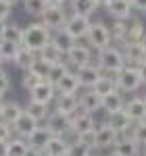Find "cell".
Masks as SVG:
<instances>
[{
  "mask_svg": "<svg viewBox=\"0 0 146 156\" xmlns=\"http://www.w3.org/2000/svg\"><path fill=\"white\" fill-rule=\"evenodd\" d=\"M13 137H15V131H13V127L0 121V142H11Z\"/></svg>",
  "mask_w": 146,
  "mask_h": 156,
  "instance_id": "44",
  "label": "cell"
},
{
  "mask_svg": "<svg viewBox=\"0 0 146 156\" xmlns=\"http://www.w3.org/2000/svg\"><path fill=\"white\" fill-rule=\"evenodd\" d=\"M50 137H52V133L44 127V125H40L36 131L31 133L25 142H27V146L31 148V150H38V152H44V148H46V144L50 142Z\"/></svg>",
  "mask_w": 146,
  "mask_h": 156,
  "instance_id": "22",
  "label": "cell"
},
{
  "mask_svg": "<svg viewBox=\"0 0 146 156\" xmlns=\"http://www.w3.org/2000/svg\"><path fill=\"white\" fill-rule=\"evenodd\" d=\"M50 42H52V44H54L57 48L61 50L63 54H67V52H69V50H71L73 46L77 44V42H75V40H73V37L69 36V34H67L65 29H59V31H54V34H52V40H50Z\"/></svg>",
  "mask_w": 146,
  "mask_h": 156,
  "instance_id": "29",
  "label": "cell"
},
{
  "mask_svg": "<svg viewBox=\"0 0 146 156\" xmlns=\"http://www.w3.org/2000/svg\"><path fill=\"white\" fill-rule=\"evenodd\" d=\"M127 137H132L140 148H146V121L134 123V125H132V131H130Z\"/></svg>",
  "mask_w": 146,
  "mask_h": 156,
  "instance_id": "36",
  "label": "cell"
},
{
  "mask_svg": "<svg viewBox=\"0 0 146 156\" xmlns=\"http://www.w3.org/2000/svg\"><path fill=\"white\" fill-rule=\"evenodd\" d=\"M34 58H36V54L21 46V48H19V52H17V56H15V60H13V65H15V67H19L21 71H27Z\"/></svg>",
  "mask_w": 146,
  "mask_h": 156,
  "instance_id": "35",
  "label": "cell"
},
{
  "mask_svg": "<svg viewBox=\"0 0 146 156\" xmlns=\"http://www.w3.org/2000/svg\"><path fill=\"white\" fill-rule=\"evenodd\" d=\"M92 90H94L100 98L109 96V94H113V92H119V90H117V81H115V77H111V75H102V77L98 79V83L94 85Z\"/></svg>",
  "mask_w": 146,
  "mask_h": 156,
  "instance_id": "30",
  "label": "cell"
},
{
  "mask_svg": "<svg viewBox=\"0 0 146 156\" xmlns=\"http://www.w3.org/2000/svg\"><path fill=\"white\" fill-rule=\"evenodd\" d=\"M132 9L146 15V0H132Z\"/></svg>",
  "mask_w": 146,
  "mask_h": 156,
  "instance_id": "47",
  "label": "cell"
},
{
  "mask_svg": "<svg viewBox=\"0 0 146 156\" xmlns=\"http://www.w3.org/2000/svg\"><path fill=\"white\" fill-rule=\"evenodd\" d=\"M40 81H44V79H40L38 75H34V73H29V71H23V77H21V85H23L27 92H31L34 87H36Z\"/></svg>",
  "mask_w": 146,
  "mask_h": 156,
  "instance_id": "43",
  "label": "cell"
},
{
  "mask_svg": "<svg viewBox=\"0 0 146 156\" xmlns=\"http://www.w3.org/2000/svg\"><path fill=\"white\" fill-rule=\"evenodd\" d=\"M50 67H52V65H50L48 60L40 58V56L36 54V58L31 60V65H29V69H27V71H29V73H34V75H38L40 79H48Z\"/></svg>",
  "mask_w": 146,
  "mask_h": 156,
  "instance_id": "33",
  "label": "cell"
},
{
  "mask_svg": "<svg viewBox=\"0 0 146 156\" xmlns=\"http://www.w3.org/2000/svg\"><path fill=\"white\" fill-rule=\"evenodd\" d=\"M125 108V98H123L121 92H113L109 96L102 98V110L107 115H113V112H119Z\"/></svg>",
  "mask_w": 146,
  "mask_h": 156,
  "instance_id": "25",
  "label": "cell"
},
{
  "mask_svg": "<svg viewBox=\"0 0 146 156\" xmlns=\"http://www.w3.org/2000/svg\"><path fill=\"white\" fill-rule=\"evenodd\" d=\"M144 37H146V25L142 21H138V19L127 21V31H125V40L123 42H142Z\"/></svg>",
  "mask_w": 146,
  "mask_h": 156,
  "instance_id": "26",
  "label": "cell"
},
{
  "mask_svg": "<svg viewBox=\"0 0 146 156\" xmlns=\"http://www.w3.org/2000/svg\"><path fill=\"white\" fill-rule=\"evenodd\" d=\"M86 42H88L90 48L96 50V52L113 46V37H111L109 25L102 23V21H92L90 29H88V36H86Z\"/></svg>",
  "mask_w": 146,
  "mask_h": 156,
  "instance_id": "4",
  "label": "cell"
},
{
  "mask_svg": "<svg viewBox=\"0 0 146 156\" xmlns=\"http://www.w3.org/2000/svg\"><path fill=\"white\" fill-rule=\"evenodd\" d=\"M96 127H98V123H96V119H94V115H90V112L77 110V112L71 117L73 137H75V135H82V133H88V131H94Z\"/></svg>",
  "mask_w": 146,
  "mask_h": 156,
  "instance_id": "9",
  "label": "cell"
},
{
  "mask_svg": "<svg viewBox=\"0 0 146 156\" xmlns=\"http://www.w3.org/2000/svg\"><path fill=\"white\" fill-rule=\"evenodd\" d=\"M25 156H44V154H42V152H38V150H31V148H29Z\"/></svg>",
  "mask_w": 146,
  "mask_h": 156,
  "instance_id": "52",
  "label": "cell"
},
{
  "mask_svg": "<svg viewBox=\"0 0 146 156\" xmlns=\"http://www.w3.org/2000/svg\"><path fill=\"white\" fill-rule=\"evenodd\" d=\"M2 65H4V62H2V60H0V71H2Z\"/></svg>",
  "mask_w": 146,
  "mask_h": 156,
  "instance_id": "58",
  "label": "cell"
},
{
  "mask_svg": "<svg viewBox=\"0 0 146 156\" xmlns=\"http://www.w3.org/2000/svg\"><path fill=\"white\" fill-rule=\"evenodd\" d=\"M107 156H117V154H113V152H111V154H107Z\"/></svg>",
  "mask_w": 146,
  "mask_h": 156,
  "instance_id": "59",
  "label": "cell"
},
{
  "mask_svg": "<svg viewBox=\"0 0 146 156\" xmlns=\"http://www.w3.org/2000/svg\"><path fill=\"white\" fill-rule=\"evenodd\" d=\"M140 156H146V154H140Z\"/></svg>",
  "mask_w": 146,
  "mask_h": 156,
  "instance_id": "62",
  "label": "cell"
},
{
  "mask_svg": "<svg viewBox=\"0 0 146 156\" xmlns=\"http://www.w3.org/2000/svg\"><path fill=\"white\" fill-rule=\"evenodd\" d=\"M65 60H67V65H69L71 71L79 69V67H86V65H92V60H94L92 58V48H90L88 44L77 42V44L65 54Z\"/></svg>",
  "mask_w": 146,
  "mask_h": 156,
  "instance_id": "6",
  "label": "cell"
},
{
  "mask_svg": "<svg viewBox=\"0 0 146 156\" xmlns=\"http://www.w3.org/2000/svg\"><path fill=\"white\" fill-rule=\"evenodd\" d=\"M90 17H84V15H75V12H69V17H67V21H65V31L69 34V36L77 42V40H86L88 36V29H90Z\"/></svg>",
  "mask_w": 146,
  "mask_h": 156,
  "instance_id": "7",
  "label": "cell"
},
{
  "mask_svg": "<svg viewBox=\"0 0 146 156\" xmlns=\"http://www.w3.org/2000/svg\"><path fill=\"white\" fill-rule=\"evenodd\" d=\"M113 17V21H130L132 19V0H111V4L104 9Z\"/></svg>",
  "mask_w": 146,
  "mask_h": 156,
  "instance_id": "15",
  "label": "cell"
},
{
  "mask_svg": "<svg viewBox=\"0 0 146 156\" xmlns=\"http://www.w3.org/2000/svg\"><path fill=\"white\" fill-rule=\"evenodd\" d=\"M21 4H23V11L27 15H31V17H36V19H40L44 15V11L48 9L46 0H23Z\"/></svg>",
  "mask_w": 146,
  "mask_h": 156,
  "instance_id": "34",
  "label": "cell"
},
{
  "mask_svg": "<svg viewBox=\"0 0 146 156\" xmlns=\"http://www.w3.org/2000/svg\"><path fill=\"white\" fill-rule=\"evenodd\" d=\"M44 127H46L52 135H63V137H67V135L71 133V117L61 115V112H57V110H50Z\"/></svg>",
  "mask_w": 146,
  "mask_h": 156,
  "instance_id": "8",
  "label": "cell"
},
{
  "mask_svg": "<svg viewBox=\"0 0 146 156\" xmlns=\"http://www.w3.org/2000/svg\"><path fill=\"white\" fill-rule=\"evenodd\" d=\"M73 73H75L77 81H79V87H84V90H92L98 83V79L102 77V71L98 69L94 62L92 65H86V67H79V69H75Z\"/></svg>",
  "mask_w": 146,
  "mask_h": 156,
  "instance_id": "11",
  "label": "cell"
},
{
  "mask_svg": "<svg viewBox=\"0 0 146 156\" xmlns=\"http://www.w3.org/2000/svg\"><path fill=\"white\" fill-rule=\"evenodd\" d=\"M144 154H146V148H144Z\"/></svg>",
  "mask_w": 146,
  "mask_h": 156,
  "instance_id": "61",
  "label": "cell"
},
{
  "mask_svg": "<svg viewBox=\"0 0 146 156\" xmlns=\"http://www.w3.org/2000/svg\"><path fill=\"white\" fill-rule=\"evenodd\" d=\"M94 2H96L98 9H107V6L111 4V0H94Z\"/></svg>",
  "mask_w": 146,
  "mask_h": 156,
  "instance_id": "51",
  "label": "cell"
},
{
  "mask_svg": "<svg viewBox=\"0 0 146 156\" xmlns=\"http://www.w3.org/2000/svg\"><path fill=\"white\" fill-rule=\"evenodd\" d=\"M50 40H52V34L38 21V23H29L27 27H23V42H21V46L27 48L29 52L38 54L44 46L50 44Z\"/></svg>",
  "mask_w": 146,
  "mask_h": 156,
  "instance_id": "1",
  "label": "cell"
},
{
  "mask_svg": "<svg viewBox=\"0 0 146 156\" xmlns=\"http://www.w3.org/2000/svg\"><path fill=\"white\" fill-rule=\"evenodd\" d=\"M27 150H29V146L21 137H13L9 142V156H25Z\"/></svg>",
  "mask_w": 146,
  "mask_h": 156,
  "instance_id": "38",
  "label": "cell"
},
{
  "mask_svg": "<svg viewBox=\"0 0 146 156\" xmlns=\"http://www.w3.org/2000/svg\"><path fill=\"white\" fill-rule=\"evenodd\" d=\"M123 52V58L127 65L132 67H140L142 62H146V54H144V48L140 42H123V44H117Z\"/></svg>",
  "mask_w": 146,
  "mask_h": 156,
  "instance_id": "10",
  "label": "cell"
},
{
  "mask_svg": "<svg viewBox=\"0 0 146 156\" xmlns=\"http://www.w3.org/2000/svg\"><path fill=\"white\" fill-rule=\"evenodd\" d=\"M4 2H9L11 6H15V4H19V2H23V0H4Z\"/></svg>",
  "mask_w": 146,
  "mask_h": 156,
  "instance_id": "53",
  "label": "cell"
},
{
  "mask_svg": "<svg viewBox=\"0 0 146 156\" xmlns=\"http://www.w3.org/2000/svg\"><path fill=\"white\" fill-rule=\"evenodd\" d=\"M79 108H82L84 112L94 115L98 110H102V98L98 96L94 90H86L84 94L79 96Z\"/></svg>",
  "mask_w": 146,
  "mask_h": 156,
  "instance_id": "20",
  "label": "cell"
},
{
  "mask_svg": "<svg viewBox=\"0 0 146 156\" xmlns=\"http://www.w3.org/2000/svg\"><path fill=\"white\" fill-rule=\"evenodd\" d=\"M4 25H6V21H0V36H2V29H4Z\"/></svg>",
  "mask_w": 146,
  "mask_h": 156,
  "instance_id": "54",
  "label": "cell"
},
{
  "mask_svg": "<svg viewBox=\"0 0 146 156\" xmlns=\"http://www.w3.org/2000/svg\"><path fill=\"white\" fill-rule=\"evenodd\" d=\"M2 104H4V102H0V115H2Z\"/></svg>",
  "mask_w": 146,
  "mask_h": 156,
  "instance_id": "57",
  "label": "cell"
},
{
  "mask_svg": "<svg viewBox=\"0 0 146 156\" xmlns=\"http://www.w3.org/2000/svg\"><path fill=\"white\" fill-rule=\"evenodd\" d=\"M2 98H4V92H0V102H4V100H2Z\"/></svg>",
  "mask_w": 146,
  "mask_h": 156,
  "instance_id": "56",
  "label": "cell"
},
{
  "mask_svg": "<svg viewBox=\"0 0 146 156\" xmlns=\"http://www.w3.org/2000/svg\"><path fill=\"white\" fill-rule=\"evenodd\" d=\"M54 92H57V96H77L79 94V81H77V77H75V73L69 71L65 77H61L59 81H54Z\"/></svg>",
  "mask_w": 146,
  "mask_h": 156,
  "instance_id": "12",
  "label": "cell"
},
{
  "mask_svg": "<svg viewBox=\"0 0 146 156\" xmlns=\"http://www.w3.org/2000/svg\"><path fill=\"white\" fill-rule=\"evenodd\" d=\"M23 108H25V112H27L29 117H34L38 123L46 121L48 115H50V110H52V108H48V104H42V102H36V100H29Z\"/></svg>",
  "mask_w": 146,
  "mask_h": 156,
  "instance_id": "27",
  "label": "cell"
},
{
  "mask_svg": "<svg viewBox=\"0 0 146 156\" xmlns=\"http://www.w3.org/2000/svg\"><path fill=\"white\" fill-rule=\"evenodd\" d=\"M19 48H21V46L0 40V60H2V62H13L15 56H17V52H19Z\"/></svg>",
  "mask_w": 146,
  "mask_h": 156,
  "instance_id": "37",
  "label": "cell"
},
{
  "mask_svg": "<svg viewBox=\"0 0 146 156\" xmlns=\"http://www.w3.org/2000/svg\"><path fill=\"white\" fill-rule=\"evenodd\" d=\"M38 127H40V123H38L34 117H29L27 112L23 110V115L19 117V119L15 121V125H13V131H15V137H21V140H27L31 133L36 131Z\"/></svg>",
  "mask_w": 146,
  "mask_h": 156,
  "instance_id": "16",
  "label": "cell"
},
{
  "mask_svg": "<svg viewBox=\"0 0 146 156\" xmlns=\"http://www.w3.org/2000/svg\"><path fill=\"white\" fill-rule=\"evenodd\" d=\"M69 0H46V4L48 6H65Z\"/></svg>",
  "mask_w": 146,
  "mask_h": 156,
  "instance_id": "48",
  "label": "cell"
},
{
  "mask_svg": "<svg viewBox=\"0 0 146 156\" xmlns=\"http://www.w3.org/2000/svg\"><path fill=\"white\" fill-rule=\"evenodd\" d=\"M140 44H142V48H144V54H146V37L142 40V42H140Z\"/></svg>",
  "mask_w": 146,
  "mask_h": 156,
  "instance_id": "55",
  "label": "cell"
},
{
  "mask_svg": "<svg viewBox=\"0 0 146 156\" xmlns=\"http://www.w3.org/2000/svg\"><path fill=\"white\" fill-rule=\"evenodd\" d=\"M119 140L117 131L111 127L109 123H100L96 127V150H104V148H113L115 142Z\"/></svg>",
  "mask_w": 146,
  "mask_h": 156,
  "instance_id": "14",
  "label": "cell"
},
{
  "mask_svg": "<svg viewBox=\"0 0 146 156\" xmlns=\"http://www.w3.org/2000/svg\"><path fill=\"white\" fill-rule=\"evenodd\" d=\"M111 152L117 156H140V146L132 137H119L115 146L111 148Z\"/></svg>",
  "mask_w": 146,
  "mask_h": 156,
  "instance_id": "23",
  "label": "cell"
},
{
  "mask_svg": "<svg viewBox=\"0 0 146 156\" xmlns=\"http://www.w3.org/2000/svg\"><path fill=\"white\" fill-rule=\"evenodd\" d=\"M71 2V12L75 15H84V17H92L98 11L94 0H69Z\"/></svg>",
  "mask_w": 146,
  "mask_h": 156,
  "instance_id": "31",
  "label": "cell"
},
{
  "mask_svg": "<svg viewBox=\"0 0 146 156\" xmlns=\"http://www.w3.org/2000/svg\"><path fill=\"white\" fill-rule=\"evenodd\" d=\"M38 56L40 58H44V60H48L50 65H57V62H65V54H63L61 50L57 48L52 42H50L48 46H44V48L38 52Z\"/></svg>",
  "mask_w": 146,
  "mask_h": 156,
  "instance_id": "32",
  "label": "cell"
},
{
  "mask_svg": "<svg viewBox=\"0 0 146 156\" xmlns=\"http://www.w3.org/2000/svg\"><path fill=\"white\" fill-rule=\"evenodd\" d=\"M23 110H25V108L21 106L19 102H4V104H2V115H0V121L13 127V125H15V121L23 115Z\"/></svg>",
  "mask_w": 146,
  "mask_h": 156,
  "instance_id": "24",
  "label": "cell"
},
{
  "mask_svg": "<svg viewBox=\"0 0 146 156\" xmlns=\"http://www.w3.org/2000/svg\"><path fill=\"white\" fill-rule=\"evenodd\" d=\"M142 98H144V102H146V94H144V96H142Z\"/></svg>",
  "mask_w": 146,
  "mask_h": 156,
  "instance_id": "60",
  "label": "cell"
},
{
  "mask_svg": "<svg viewBox=\"0 0 146 156\" xmlns=\"http://www.w3.org/2000/svg\"><path fill=\"white\" fill-rule=\"evenodd\" d=\"M92 148L79 144V142H71L69 144V150H67V156H92Z\"/></svg>",
  "mask_w": 146,
  "mask_h": 156,
  "instance_id": "41",
  "label": "cell"
},
{
  "mask_svg": "<svg viewBox=\"0 0 146 156\" xmlns=\"http://www.w3.org/2000/svg\"><path fill=\"white\" fill-rule=\"evenodd\" d=\"M52 104H54L52 110H57L61 115H67V117H73L77 110H82L79 108V94L77 96H57Z\"/></svg>",
  "mask_w": 146,
  "mask_h": 156,
  "instance_id": "18",
  "label": "cell"
},
{
  "mask_svg": "<svg viewBox=\"0 0 146 156\" xmlns=\"http://www.w3.org/2000/svg\"><path fill=\"white\" fill-rule=\"evenodd\" d=\"M0 156H9V142H0Z\"/></svg>",
  "mask_w": 146,
  "mask_h": 156,
  "instance_id": "49",
  "label": "cell"
},
{
  "mask_svg": "<svg viewBox=\"0 0 146 156\" xmlns=\"http://www.w3.org/2000/svg\"><path fill=\"white\" fill-rule=\"evenodd\" d=\"M92 156H94V154H92Z\"/></svg>",
  "mask_w": 146,
  "mask_h": 156,
  "instance_id": "63",
  "label": "cell"
},
{
  "mask_svg": "<svg viewBox=\"0 0 146 156\" xmlns=\"http://www.w3.org/2000/svg\"><path fill=\"white\" fill-rule=\"evenodd\" d=\"M69 144H71V142H69L67 137H63V135H52L42 154L44 156H67Z\"/></svg>",
  "mask_w": 146,
  "mask_h": 156,
  "instance_id": "21",
  "label": "cell"
},
{
  "mask_svg": "<svg viewBox=\"0 0 146 156\" xmlns=\"http://www.w3.org/2000/svg\"><path fill=\"white\" fill-rule=\"evenodd\" d=\"M73 142H79V144L96 150V129H94V131H88V133H82V135H75Z\"/></svg>",
  "mask_w": 146,
  "mask_h": 156,
  "instance_id": "42",
  "label": "cell"
},
{
  "mask_svg": "<svg viewBox=\"0 0 146 156\" xmlns=\"http://www.w3.org/2000/svg\"><path fill=\"white\" fill-rule=\"evenodd\" d=\"M115 81H117V90L121 94H134L144 85L138 67H132V65H125L121 71L115 75Z\"/></svg>",
  "mask_w": 146,
  "mask_h": 156,
  "instance_id": "3",
  "label": "cell"
},
{
  "mask_svg": "<svg viewBox=\"0 0 146 156\" xmlns=\"http://www.w3.org/2000/svg\"><path fill=\"white\" fill-rule=\"evenodd\" d=\"M138 71H140V75H142V81H144V85H146V62H142V65L138 67Z\"/></svg>",
  "mask_w": 146,
  "mask_h": 156,
  "instance_id": "50",
  "label": "cell"
},
{
  "mask_svg": "<svg viewBox=\"0 0 146 156\" xmlns=\"http://www.w3.org/2000/svg\"><path fill=\"white\" fill-rule=\"evenodd\" d=\"M9 90H11V75L2 69V71H0V92H4V94H6Z\"/></svg>",
  "mask_w": 146,
  "mask_h": 156,
  "instance_id": "45",
  "label": "cell"
},
{
  "mask_svg": "<svg viewBox=\"0 0 146 156\" xmlns=\"http://www.w3.org/2000/svg\"><path fill=\"white\" fill-rule=\"evenodd\" d=\"M109 31H111V37H113V42L121 44L123 40H125V31H127V21H113V25L109 27Z\"/></svg>",
  "mask_w": 146,
  "mask_h": 156,
  "instance_id": "39",
  "label": "cell"
},
{
  "mask_svg": "<svg viewBox=\"0 0 146 156\" xmlns=\"http://www.w3.org/2000/svg\"><path fill=\"white\" fill-rule=\"evenodd\" d=\"M67 17H69V12H67L65 6H48L44 11V15L40 17V23L44 25L50 34H54V31H59V29L65 27Z\"/></svg>",
  "mask_w": 146,
  "mask_h": 156,
  "instance_id": "5",
  "label": "cell"
},
{
  "mask_svg": "<svg viewBox=\"0 0 146 156\" xmlns=\"http://www.w3.org/2000/svg\"><path fill=\"white\" fill-rule=\"evenodd\" d=\"M69 71H71V69H69L67 60H65V62H57V65H52V67H50L48 81H50V83H54V81H59L61 77H65V75H67Z\"/></svg>",
  "mask_w": 146,
  "mask_h": 156,
  "instance_id": "40",
  "label": "cell"
},
{
  "mask_svg": "<svg viewBox=\"0 0 146 156\" xmlns=\"http://www.w3.org/2000/svg\"><path fill=\"white\" fill-rule=\"evenodd\" d=\"M125 115L130 117L132 123H140V121H146V102L142 96H134L130 100H125Z\"/></svg>",
  "mask_w": 146,
  "mask_h": 156,
  "instance_id": "17",
  "label": "cell"
},
{
  "mask_svg": "<svg viewBox=\"0 0 146 156\" xmlns=\"http://www.w3.org/2000/svg\"><path fill=\"white\" fill-rule=\"evenodd\" d=\"M57 98V92H54V85L50 83L48 79L40 81V83L29 92V100H36V102H42V104H52Z\"/></svg>",
  "mask_w": 146,
  "mask_h": 156,
  "instance_id": "13",
  "label": "cell"
},
{
  "mask_svg": "<svg viewBox=\"0 0 146 156\" xmlns=\"http://www.w3.org/2000/svg\"><path fill=\"white\" fill-rule=\"evenodd\" d=\"M107 123H109L111 127L117 131V135H119V137H127V135H130V131H132V125H134V123L130 121V117L125 115V110H119V112L109 115Z\"/></svg>",
  "mask_w": 146,
  "mask_h": 156,
  "instance_id": "19",
  "label": "cell"
},
{
  "mask_svg": "<svg viewBox=\"0 0 146 156\" xmlns=\"http://www.w3.org/2000/svg\"><path fill=\"white\" fill-rule=\"evenodd\" d=\"M125 65H127V62H125V58H123L121 48H119V46H115V44L98 52L96 67L102 71V75H111V77H115V75L121 71Z\"/></svg>",
  "mask_w": 146,
  "mask_h": 156,
  "instance_id": "2",
  "label": "cell"
},
{
  "mask_svg": "<svg viewBox=\"0 0 146 156\" xmlns=\"http://www.w3.org/2000/svg\"><path fill=\"white\" fill-rule=\"evenodd\" d=\"M0 40L21 46V42H23V27H21V25H17V23H6V25H4V29H2Z\"/></svg>",
  "mask_w": 146,
  "mask_h": 156,
  "instance_id": "28",
  "label": "cell"
},
{
  "mask_svg": "<svg viewBox=\"0 0 146 156\" xmlns=\"http://www.w3.org/2000/svg\"><path fill=\"white\" fill-rule=\"evenodd\" d=\"M13 12V6L9 2H4V0H0V21H6L9 17H11Z\"/></svg>",
  "mask_w": 146,
  "mask_h": 156,
  "instance_id": "46",
  "label": "cell"
}]
</instances>
